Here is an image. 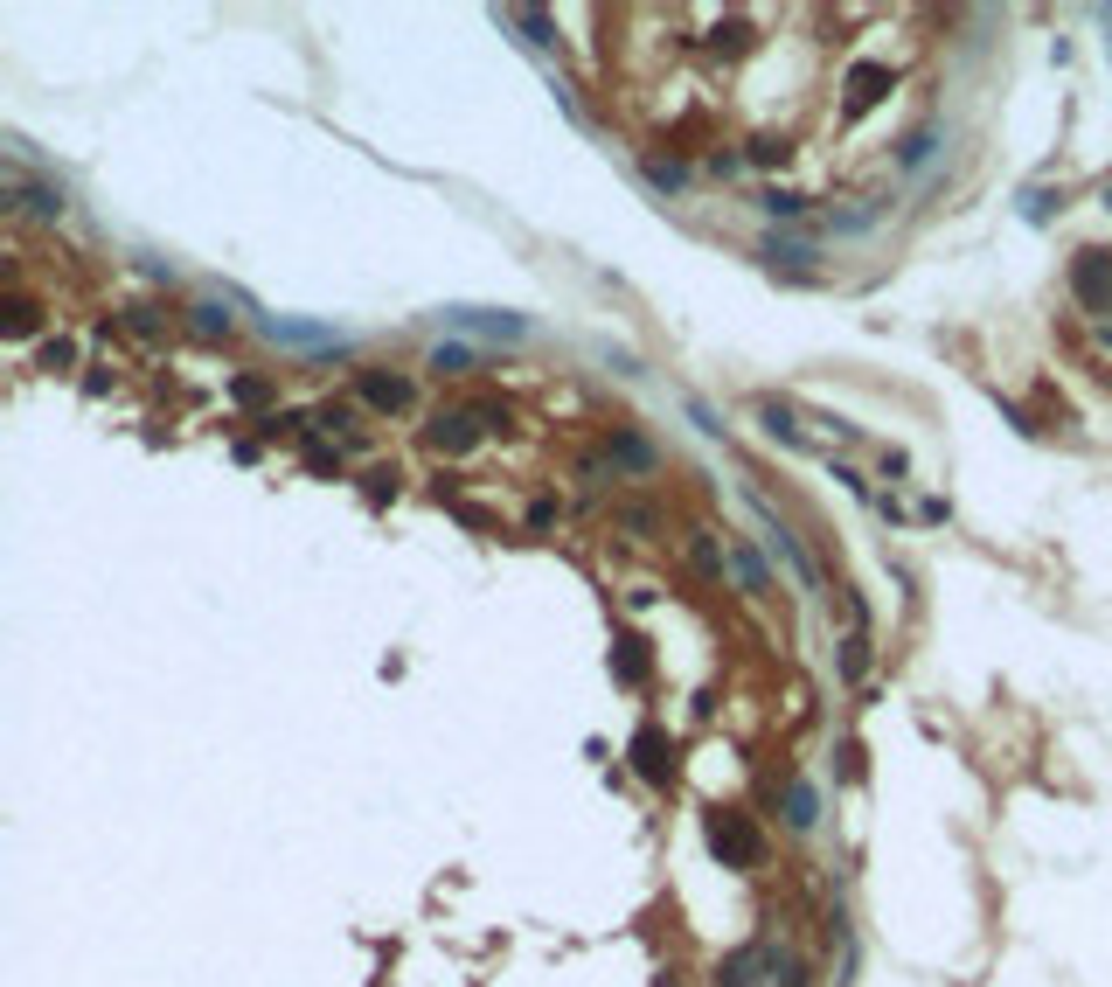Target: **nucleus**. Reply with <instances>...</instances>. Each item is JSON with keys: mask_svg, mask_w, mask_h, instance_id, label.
<instances>
[{"mask_svg": "<svg viewBox=\"0 0 1112 987\" xmlns=\"http://www.w3.org/2000/svg\"><path fill=\"white\" fill-rule=\"evenodd\" d=\"M709 848H716L723 862H744V869H751V862L765 855V842H758V828H751L744 814H716V821H709Z\"/></svg>", "mask_w": 1112, "mask_h": 987, "instance_id": "nucleus-1", "label": "nucleus"}, {"mask_svg": "<svg viewBox=\"0 0 1112 987\" xmlns=\"http://www.w3.org/2000/svg\"><path fill=\"white\" fill-rule=\"evenodd\" d=\"M1071 285H1078V299H1085L1092 313H1112V251H1078Z\"/></svg>", "mask_w": 1112, "mask_h": 987, "instance_id": "nucleus-2", "label": "nucleus"}, {"mask_svg": "<svg viewBox=\"0 0 1112 987\" xmlns=\"http://www.w3.org/2000/svg\"><path fill=\"white\" fill-rule=\"evenodd\" d=\"M633 765H640V779H647V786H668V779H675V744L647 723V730L633 737Z\"/></svg>", "mask_w": 1112, "mask_h": 987, "instance_id": "nucleus-3", "label": "nucleus"}, {"mask_svg": "<svg viewBox=\"0 0 1112 987\" xmlns=\"http://www.w3.org/2000/svg\"><path fill=\"white\" fill-rule=\"evenodd\" d=\"M445 320H452V327H466V334H501V341H522V334H529V320H522V313H487V306H452Z\"/></svg>", "mask_w": 1112, "mask_h": 987, "instance_id": "nucleus-4", "label": "nucleus"}, {"mask_svg": "<svg viewBox=\"0 0 1112 987\" xmlns=\"http://www.w3.org/2000/svg\"><path fill=\"white\" fill-rule=\"evenodd\" d=\"M362 404L383 411V418H397V411H411V383H404V376H383V369H362Z\"/></svg>", "mask_w": 1112, "mask_h": 987, "instance_id": "nucleus-5", "label": "nucleus"}, {"mask_svg": "<svg viewBox=\"0 0 1112 987\" xmlns=\"http://www.w3.org/2000/svg\"><path fill=\"white\" fill-rule=\"evenodd\" d=\"M424 438H431V452H466V445H473V418H466V411H438V418L424 424Z\"/></svg>", "mask_w": 1112, "mask_h": 987, "instance_id": "nucleus-6", "label": "nucleus"}, {"mask_svg": "<svg viewBox=\"0 0 1112 987\" xmlns=\"http://www.w3.org/2000/svg\"><path fill=\"white\" fill-rule=\"evenodd\" d=\"M265 334H272V341H292V348H334V334H327V327H306V320H265Z\"/></svg>", "mask_w": 1112, "mask_h": 987, "instance_id": "nucleus-7", "label": "nucleus"}, {"mask_svg": "<svg viewBox=\"0 0 1112 987\" xmlns=\"http://www.w3.org/2000/svg\"><path fill=\"white\" fill-rule=\"evenodd\" d=\"M605 452H612V466H633V473H654V466H661V459H654V445H640L633 431H619Z\"/></svg>", "mask_w": 1112, "mask_h": 987, "instance_id": "nucleus-8", "label": "nucleus"}, {"mask_svg": "<svg viewBox=\"0 0 1112 987\" xmlns=\"http://www.w3.org/2000/svg\"><path fill=\"white\" fill-rule=\"evenodd\" d=\"M424 369H431V376H466V369H473V348H466V341H438Z\"/></svg>", "mask_w": 1112, "mask_h": 987, "instance_id": "nucleus-9", "label": "nucleus"}, {"mask_svg": "<svg viewBox=\"0 0 1112 987\" xmlns=\"http://www.w3.org/2000/svg\"><path fill=\"white\" fill-rule=\"evenodd\" d=\"M758 515H765V508H758ZM765 543H772V550H779V557L793 564V577H800V584H814V570H807V557H800V543H793V536H786V529H779L772 515H765Z\"/></svg>", "mask_w": 1112, "mask_h": 987, "instance_id": "nucleus-10", "label": "nucleus"}, {"mask_svg": "<svg viewBox=\"0 0 1112 987\" xmlns=\"http://www.w3.org/2000/svg\"><path fill=\"white\" fill-rule=\"evenodd\" d=\"M814 814H821L814 786H807V779H793V786H786V821H793V828H814Z\"/></svg>", "mask_w": 1112, "mask_h": 987, "instance_id": "nucleus-11", "label": "nucleus"}, {"mask_svg": "<svg viewBox=\"0 0 1112 987\" xmlns=\"http://www.w3.org/2000/svg\"><path fill=\"white\" fill-rule=\"evenodd\" d=\"M758 424H765L772 438H786V445H807V438H800V424H793V411H786V404H758Z\"/></svg>", "mask_w": 1112, "mask_h": 987, "instance_id": "nucleus-12", "label": "nucleus"}, {"mask_svg": "<svg viewBox=\"0 0 1112 987\" xmlns=\"http://www.w3.org/2000/svg\"><path fill=\"white\" fill-rule=\"evenodd\" d=\"M883 91H890V77H883V70H855V91H848V105H855V112H869Z\"/></svg>", "mask_w": 1112, "mask_h": 987, "instance_id": "nucleus-13", "label": "nucleus"}, {"mask_svg": "<svg viewBox=\"0 0 1112 987\" xmlns=\"http://www.w3.org/2000/svg\"><path fill=\"white\" fill-rule=\"evenodd\" d=\"M758 960L765 953H730L723 960V987H758Z\"/></svg>", "mask_w": 1112, "mask_h": 987, "instance_id": "nucleus-14", "label": "nucleus"}, {"mask_svg": "<svg viewBox=\"0 0 1112 987\" xmlns=\"http://www.w3.org/2000/svg\"><path fill=\"white\" fill-rule=\"evenodd\" d=\"M841 675H848V682H862V675H869V640H862V633H848V640H841Z\"/></svg>", "mask_w": 1112, "mask_h": 987, "instance_id": "nucleus-15", "label": "nucleus"}, {"mask_svg": "<svg viewBox=\"0 0 1112 987\" xmlns=\"http://www.w3.org/2000/svg\"><path fill=\"white\" fill-rule=\"evenodd\" d=\"M932 146H939V133H932V126H918V133H904L897 160H904V167H918V160H932Z\"/></svg>", "mask_w": 1112, "mask_h": 987, "instance_id": "nucleus-16", "label": "nucleus"}, {"mask_svg": "<svg viewBox=\"0 0 1112 987\" xmlns=\"http://www.w3.org/2000/svg\"><path fill=\"white\" fill-rule=\"evenodd\" d=\"M188 320H195V334H230V313H223L216 299H202V306H188Z\"/></svg>", "mask_w": 1112, "mask_h": 987, "instance_id": "nucleus-17", "label": "nucleus"}, {"mask_svg": "<svg viewBox=\"0 0 1112 987\" xmlns=\"http://www.w3.org/2000/svg\"><path fill=\"white\" fill-rule=\"evenodd\" d=\"M730 570H737V577H744L751 591H772V577H765V564H758L751 550H730Z\"/></svg>", "mask_w": 1112, "mask_h": 987, "instance_id": "nucleus-18", "label": "nucleus"}, {"mask_svg": "<svg viewBox=\"0 0 1112 987\" xmlns=\"http://www.w3.org/2000/svg\"><path fill=\"white\" fill-rule=\"evenodd\" d=\"M765 209H772V216H800L807 195H800V188H765Z\"/></svg>", "mask_w": 1112, "mask_h": 987, "instance_id": "nucleus-19", "label": "nucleus"}, {"mask_svg": "<svg viewBox=\"0 0 1112 987\" xmlns=\"http://www.w3.org/2000/svg\"><path fill=\"white\" fill-rule=\"evenodd\" d=\"M689 557H695V570H709V577H723V550H716L709 536H689Z\"/></svg>", "mask_w": 1112, "mask_h": 987, "instance_id": "nucleus-20", "label": "nucleus"}, {"mask_svg": "<svg viewBox=\"0 0 1112 987\" xmlns=\"http://www.w3.org/2000/svg\"><path fill=\"white\" fill-rule=\"evenodd\" d=\"M647 181H654V188H682V181H689V167H675V160H647Z\"/></svg>", "mask_w": 1112, "mask_h": 987, "instance_id": "nucleus-21", "label": "nucleus"}, {"mask_svg": "<svg viewBox=\"0 0 1112 987\" xmlns=\"http://www.w3.org/2000/svg\"><path fill=\"white\" fill-rule=\"evenodd\" d=\"M28 327H35V299L14 292V299H7V334H28Z\"/></svg>", "mask_w": 1112, "mask_h": 987, "instance_id": "nucleus-22", "label": "nucleus"}, {"mask_svg": "<svg viewBox=\"0 0 1112 987\" xmlns=\"http://www.w3.org/2000/svg\"><path fill=\"white\" fill-rule=\"evenodd\" d=\"M647 675V661H640V640H626L619 647V682H640Z\"/></svg>", "mask_w": 1112, "mask_h": 987, "instance_id": "nucleus-23", "label": "nucleus"}, {"mask_svg": "<svg viewBox=\"0 0 1112 987\" xmlns=\"http://www.w3.org/2000/svg\"><path fill=\"white\" fill-rule=\"evenodd\" d=\"M751 160H758V167H772V160H786V140H772V133H758V140H751Z\"/></svg>", "mask_w": 1112, "mask_h": 987, "instance_id": "nucleus-24", "label": "nucleus"}, {"mask_svg": "<svg viewBox=\"0 0 1112 987\" xmlns=\"http://www.w3.org/2000/svg\"><path fill=\"white\" fill-rule=\"evenodd\" d=\"M306 466H313V473H341V452H334V445H306Z\"/></svg>", "mask_w": 1112, "mask_h": 987, "instance_id": "nucleus-25", "label": "nucleus"}, {"mask_svg": "<svg viewBox=\"0 0 1112 987\" xmlns=\"http://www.w3.org/2000/svg\"><path fill=\"white\" fill-rule=\"evenodd\" d=\"M619 522H626V529H640V536H654V529H661V522H654V508H633V501L619 508Z\"/></svg>", "mask_w": 1112, "mask_h": 987, "instance_id": "nucleus-26", "label": "nucleus"}, {"mask_svg": "<svg viewBox=\"0 0 1112 987\" xmlns=\"http://www.w3.org/2000/svg\"><path fill=\"white\" fill-rule=\"evenodd\" d=\"M272 397V383H258V376H237V404H265Z\"/></svg>", "mask_w": 1112, "mask_h": 987, "instance_id": "nucleus-27", "label": "nucleus"}, {"mask_svg": "<svg viewBox=\"0 0 1112 987\" xmlns=\"http://www.w3.org/2000/svg\"><path fill=\"white\" fill-rule=\"evenodd\" d=\"M126 327H133V334H160V313H153V306H133Z\"/></svg>", "mask_w": 1112, "mask_h": 987, "instance_id": "nucleus-28", "label": "nucleus"}]
</instances>
